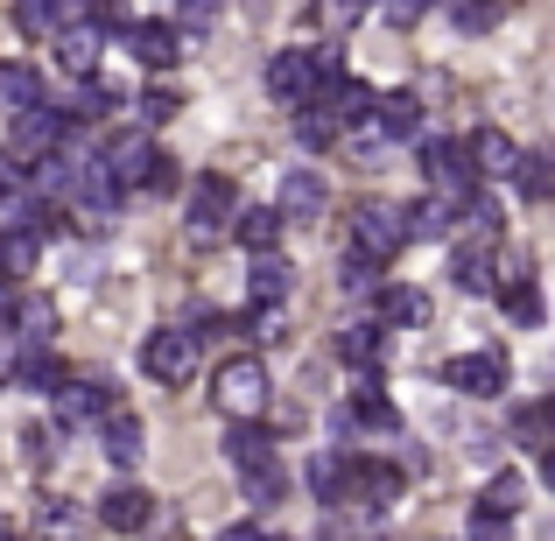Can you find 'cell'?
Instances as JSON below:
<instances>
[{"label":"cell","instance_id":"cell-1","mask_svg":"<svg viewBox=\"0 0 555 541\" xmlns=\"http://www.w3.org/2000/svg\"><path fill=\"white\" fill-rule=\"evenodd\" d=\"M408 240H415V232H408V211H401V204H387V197H366L352 211V226H345V254L366 260V268H387Z\"/></svg>","mask_w":555,"mask_h":541},{"label":"cell","instance_id":"cell-2","mask_svg":"<svg viewBox=\"0 0 555 541\" xmlns=\"http://www.w3.org/2000/svg\"><path fill=\"white\" fill-rule=\"evenodd\" d=\"M211 394H218V408H225L232 422H254L260 408H268V365H260L254 352H240V359H225L218 365V379H211Z\"/></svg>","mask_w":555,"mask_h":541},{"label":"cell","instance_id":"cell-3","mask_svg":"<svg viewBox=\"0 0 555 541\" xmlns=\"http://www.w3.org/2000/svg\"><path fill=\"white\" fill-rule=\"evenodd\" d=\"M422 169H429L436 197H450V204H472V197H478L472 141H422Z\"/></svg>","mask_w":555,"mask_h":541},{"label":"cell","instance_id":"cell-4","mask_svg":"<svg viewBox=\"0 0 555 541\" xmlns=\"http://www.w3.org/2000/svg\"><path fill=\"white\" fill-rule=\"evenodd\" d=\"M141 373L155 379V387H183L190 373H197V338H190V331H149V338H141Z\"/></svg>","mask_w":555,"mask_h":541},{"label":"cell","instance_id":"cell-5","mask_svg":"<svg viewBox=\"0 0 555 541\" xmlns=\"http://www.w3.org/2000/svg\"><path fill=\"white\" fill-rule=\"evenodd\" d=\"M225 232H240V218H232V183L225 177H197L190 183V240L218 246Z\"/></svg>","mask_w":555,"mask_h":541},{"label":"cell","instance_id":"cell-6","mask_svg":"<svg viewBox=\"0 0 555 541\" xmlns=\"http://www.w3.org/2000/svg\"><path fill=\"white\" fill-rule=\"evenodd\" d=\"M268 99H282L288 113L317 106V99H324V78H317V56H310V50H282V56H268Z\"/></svg>","mask_w":555,"mask_h":541},{"label":"cell","instance_id":"cell-7","mask_svg":"<svg viewBox=\"0 0 555 541\" xmlns=\"http://www.w3.org/2000/svg\"><path fill=\"white\" fill-rule=\"evenodd\" d=\"M99 155H106V169H113V177H120L127 190H149V177L163 169V155H155L149 127H120V134H113Z\"/></svg>","mask_w":555,"mask_h":541},{"label":"cell","instance_id":"cell-8","mask_svg":"<svg viewBox=\"0 0 555 541\" xmlns=\"http://www.w3.org/2000/svg\"><path fill=\"white\" fill-rule=\"evenodd\" d=\"M64 134H70V120L56 106H42V113H28V120H14V134H8V155H22V163H50V155H64Z\"/></svg>","mask_w":555,"mask_h":541},{"label":"cell","instance_id":"cell-9","mask_svg":"<svg viewBox=\"0 0 555 541\" xmlns=\"http://www.w3.org/2000/svg\"><path fill=\"white\" fill-rule=\"evenodd\" d=\"M324 204H331V190L317 169H282V190H274V211L288 218V226H310V218H324Z\"/></svg>","mask_w":555,"mask_h":541},{"label":"cell","instance_id":"cell-10","mask_svg":"<svg viewBox=\"0 0 555 541\" xmlns=\"http://www.w3.org/2000/svg\"><path fill=\"white\" fill-rule=\"evenodd\" d=\"M99 520H106L113 534H149L163 514H155V500H149L141 486H113L106 500H99Z\"/></svg>","mask_w":555,"mask_h":541},{"label":"cell","instance_id":"cell-11","mask_svg":"<svg viewBox=\"0 0 555 541\" xmlns=\"http://www.w3.org/2000/svg\"><path fill=\"white\" fill-rule=\"evenodd\" d=\"M500 310H506V324H520V331H534L548 317V302H542V288H534L528 260H514V274L500 282Z\"/></svg>","mask_w":555,"mask_h":541},{"label":"cell","instance_id":"cell-12","mask_svg":"<svg viewBox=\"0 0 555 541\" xmlns=\"http://www.w3.org/2000/svg\"><path fill=\"white\" fill-rule=\"evenodd\" d=\"M443 379H450L457 394H478V401H486V394L506 387V359H500V352H464V359L443 365Z\"/></svg>","mask_w":555,"mask_h":541},{"label":"cell","instance_id":"cell-13","mask_svg":"<svg viewBox=\"0 0 555 541\" xmlns=\"http://www.w3.org/2000/svg\"><path fill=\"white\" fill-rule=\"evenodd\" d=\"M50 408H56V429H78V422H106L113 415V394L99 387V379H70Z\"/></svg>","mask_w":555,"mask_h":541},{"label":"cell","instance_id":"cell-14","mask_svg":"<svg viewBox=\"0 0 555 541\" xmlns=\"http://www.w3.org/2000/svg\"><path fill=\"white\" fill-rule=\"evenodd\" d=\"M99 436H106V458H113V472H134V464L149 458V429H141V415H134V408H113V415H106V429H99Z\"/></svg>","mask_w":555,"mask_h":541},{"label":"cell","instance_id":"cell-15","mask_svg":"<svg viewBox=\"0 0 555 541\" xmlns=\"http://www.w3.org/2000/svg\"><path fill=\"white\" fill-rule=\"evenodd\" d=\"M472 169L486 183H514L520 177V149L500 134V127H478V134H472Z\"/></svg>","mask_w":555,"mask_h":541},{"label":"cell","instance_id":"cell-16","mask_svg":"<svg viewBox=\"0 0 555 541\" xmlns=\"http://www.w3.org/2000/svg\"><path fill=\"white\" fill-rule=\"evenodd\" d=\"M99 50H106V28H99V22H78V28H64V36H56L64 70H70V78H85V85L99 78Z\"/></svg>","mask_w":555,"mask_h":541},{"label":"cell","instance_id":"cell-17","mask_svg":"<svg viewBox=\"0 0 555 541\" xmlns=\"http://www.w3.org/2000/svg\"><path fill=\"white\" fill-rule=\"evenodd\" d=\"M50 99H42V78L28 64H0V113L8 120H28V113H42Z\"/></svg>","mask_w":555,"mask_h":541},{"label":"cell","instance_id":"cell-18","mask_svg":"<svg viewBox=\"0 0 555 541\" xmlns=\"http://www.w3.org/2000/svg\"><path fill=\"white\" fill-rule=\"evenodd\" d=\"M14 28L22 36H64V28H78V0H14Z\"/></svg>","mask_w":555,"mask_h":541},{"label":"cell","instance_id":"cell-19","mask_svg":"<svg viewBox=\"0 0 555 541\" xmlns=\"http://www.w3.org/2000/svg\"><path fill=\"white\" fill-rule=\"evenodd\" d=\"M345 500L352 506H401V472H393V464H352Z\"/></svg>","mask_w":555,"mask_h":541},{"label":"cell","instance_id":"cell-20","mask_svg":"<svg viewBox=\"0 0 555 541\" xmlns=\"http://www.w3.org/2000/svg\"><path fill=\"white\" fill-rule=\"evenodd\" d=\"M373 134H379V141H415V134H422V99H415V92H379Z\"/></svg>","mask_w":555,"mask_h":541},{"label":"cell","instance_id":"cell-21","mask_svg":"<svg viewBox=\"0 0 555 541\" xmlns=\"http://www.w3.org/2000/svg\"><path fill=\"white\" fill-rule=\"evenodd\" d=\"M324 106L338 113L345 134H352V127H373V120H379V92H373V85H359V78H345L338 92H324Z\"/></svg>","mask_w":555,"mask_h":541},{"label":"cell","instance_id":"cell-22","mask_svg":"<svg viewBox=\"0 0 555 541\" xmlns=\"http://www.w3.org/2000/svg\"><path fill=\"white\" fill-rule=\"evenodd\" d=\"M225 458L240 464L246 478H254V472H268V464H274V443H268V429H260V422H232V429H225Z\"/></svg>","mask_w":555,"mask_h":541},{"label":"cell","instance_id":"cell-23","mask_svg":"<svg viewBox=\"0 0 555 541\" xmlns=\"http://www.w3.org/2000/svg\"><path fill=\"white\" fill-rule=\"evenodd\" d=\"M127 50H134L149 70H169V64H177V28H169V22H134V28H127Z\"/></svg>","mask_w":555,"mask_h":541},{"label":"cell","instance_id":"cell-24","mask_svg":"<svg viewBox=\"0 0 555 541\" xmlns=\"http://www.w3.org/2000/svg\"><path fill=\"white\" fill-rule=\"evenodd\" d=\"M282 226H288V218L274 211V204H246V211H240V246H246L254 260H268L274 240H282Z\"/></svg>","mask_w":555,"mask_h":541},{"label":"cell","instance_id":"cell-25","mask_svg":"<svg viewBox=\"0 0 555 541\" xmlns=\"http://www.w3.org/2000/svg\"><path fill=\"white\" fill-rule=\"evenodd\" d=\"M338 359L359 365V373H379V359H387V338H379V324H345V331H338Z\"/></svg>","mask_w":555,"mask_h":541},{"label":"cell","instance_id":"cell-26","mask_svg":"<svg viewBox=\"0 0 555 541\" xmlns=\"http://www.w3.org/2000/svg\"><path fill=\"white\" fill-rule=\"evenodd\" d=\"M492 274H500V268H492V246H472V240H464V246H457V260H450V282H457L464 296H486Z\"/></svg>","mask_w":555,"mask_h":541},{"label":"cell","instance_id":"cell-27","mask_svg":"<svg viewBox=\"0 0 555 541\" xmlns=\"http://www.w3.org/2000/svg\"><path fill=\"white\" fill-rule=\"evenodd\" d=\"M14 331H22L28 352H42V345L56 338V302H50V296H22V310H14Z\"/></svg>","mask_w":555,"mask_h":541},{"label":"cell","instance_id":"cell-28","mask_svg":"<svg viewBox=\"0 0 555 541\" xmlns=\"http://www.w3.org/2000/svg\"><path fill=\"white\" fill-rule=\"evenodd\" d=\"M514 190H520L528 204H548V197H555V149H528V155H520Z\"/></svg>","mask_w":555,"mask_h":541},{"label":"cell","instance_id":"cell-29","mask_svg":"<svg viewBox=\"0 0 555 541\" xmlns=\"http://www.w3.org/2000/svg\"><path fill=\"white\" fill-rule=\"evenodd\" d=\"M42 246H50L42 232H28V226H8V232H0V268H8V274H36Z\"/></svg>","mask_w":555,"mask_h":541},{"label":"cell","instance_id":"cell-30","mask_svg":"<svg viewBox=\"0 0 555 541\" xmlns=\"http://www.w3.org/2000/svg\"><path fill=\"white\" fill-rule=\"evenodd\" d=\"M450 226H457V204H450V197L408 204V232H415V240H450Z\"/></svg>","mask_w":555,"mask_h":541},{"label":"cell","instance_id":"cell-31","mask_svg":"<svg viewBox=\"0 0 555 541\" xmlns=\"http://www.w3.org/2000/svg\"><path fill=\"white\" fill-rule=\"evenodd\" d=\"M345 486H352V464H338V450H317L310 458V492L331 506H345Z\"/></svg>","mask_w":555,"mask_h":541},{"label":"cell","instance_id":"cell-32","mask_svg":"<svg viewBox=\"0 0 555 541\" xmlns=\"http://www.w3.org/2000/svg\"><path fill=\"white\" fill-rule=\"evenodd\" d=\"M450 22H457V36H492L506 22V0H450Z\"/></svg>","mask_w":555,"mask_h":541},{"label":"cell","instance_id":"cell-33","mask_svg":"<svg viewBox=\"0 0 555 541\" xmlns=\"http://www.w3.org/2000/svg\"><path fill=\"white\" fill-rule=\"evenodd\" d=\"M288 288H296V274H288L274 254H268V260H254V302H260V310H282Z\"/></svg>","mask_w":555,"mask_h":541},{"label":"cell","instance_id":"cell-34","mask_svg":"<svg viewBox=\"0 0 555 541\" xmlns=\"http://www.w3.org/2000/svg\"><path fill=\"white\" fill-rule=\"evenodd\" d=\"M338 134H345V127H338V113H331L324 99L296 113V141H302V149H331V141H338Z\"/></svg>","mask_w":555,"mask_h":541},{"label":"cell","instance_id":"cell-35","mask_svg":"<svg viewBox=\"0 0 555 541\" xmlns=\"http://www.w3.org/2000/svg\"><path fill=\"white\" fill-rule=\"evenodd\" d=\"M379 317H387V324H429V296H422V288H387V296H379Z\"/></svg>","mask_w":555,"mask_h":541},{"label":"cell","instance_id":"cell-36","mask_svg":"<svg viewBox=\"0 0 555 541\" xmlns=\"http://www.w3.org/2000/svg\"><path fill=\"white\" fill-rule=\"evenodd\" d=\"M36 528L50 534V541H78V534H85V514H78V506H70V500H42Z\"/></svg>","mask_w":555,"mask_h":541},{"label":"cell","instance_id":"cell-37","mask_svg":"<svg viewBox=\"0 0 555 541\" xmlns=\"http://www.w3.org/2000/svg\"><path fill=\"white\" fill-rule=\"evenodd\" d=\"M22 387H36V394H50V401H56V394L70 387V373H64V365H56L50 352H28V365H22Z\"/></svg>","mask_w":555,"mask_h":541},{"label":"cell","instance_id":"cell-38","mask_svg":"<svg viewBox=\"0 0 555 541\" xmlns=\"http://www.w3.org/2000/svg\"><path fill=\"white\" fill-rule=\"evenodd\" d=\"M500 226H506V218H500V204H492V197L464 204V232H472V246H492V240H500Z\"/></svg>","mask_w":555,"mask_h":541},{"label":"cell","instance_id":"cell-39","mask_svg":"<svg viewBox=\"0 0 555 541\" xmlns=\"http://www.w3.org/2000/svg\"><path fill=\"white\" fill-rule=\"evenodd\" d=\"M520 492H528V486H520V472H500V478L486 486V500H478V506H486V514H500V520H514V514H520Z\"/></svg>","mask_w":555,"mask_h":541},{"label":"cell","instance_id":"cell-40","mask_svg":"<svg viewBox=\"0 0 555 541\" xmlns=\"http://www.w3.org/2000/svg\"><path fill=\"white\" fill-rule=\"evenodd\" d=\"M183 113V92H169V85H149L141 92V127H163V120H177Z\"/></svg>","mask_w":555,"mask_h":541},{"label":"cell","instance_id":"cell-41","mask_svg":"<svg viewBox=\"0 0 555 541\" xmlns=\"http://www.w3.org/2000/svg\"><path fill=\"white\" fill-rule=\"evenodd\" d=\"M338 422H359V429H393V408H387V401H379V394L366 387V394H359V401L345 408Z\"/></svg>","mask_w":555,"mask_h":541},{"label":"cell","instance_id":"cell-42","mask_svg":"<svg viewBox=\"0 0 555 541\" xmlns=\"http://www.w3.org/2000/svg\"><path fill=\"white\" fill-rule=\"evenodd\" d=\"M113 106H120V92H113L106 78H92V85H85V92H78V120H106Z\"/></svg>","mask_w":555,"mask_h":541},{"label":"cell","instance_id":"cell-43","mask_svg":"<svg viewBox=\"0 0 555 541\" xmlns=\"http://www.w3.org/2000/svg\"><path fill=\"white\" fill-rule=\"evenodd\" d=\"M282 492H288L282 464H268V472H254V478H246V500H254V506H274V500H282Z\"/></svg>","mask_w":555,"mask_h":541},{"label":"cell","instance_id":"cell-44","mask_svg":"<svg viewBox=\"0 0 555 541\" xmlns=\"http://www.w3.org/2000/svg\"><path fill=\"white\" fill-rule=\"evenodd\" d=\"M28 197V163L22 155H0V204H22Z\"/></svg>","mask_w":555,"mask_h":541},{"label":"cell","instance_id":"cell-45","mask_svg":"<svg viewBox=\"0 0 555 541\" xmlns=\"http://www.w3.org/2000/svg\"><path fill=\"white\" fill-rule=\"evenodd\" d=\"M22 365H28L22 331H14V324H0V379H22Z\"/></svg>","mask_w":555,"mask_h":541},{"label":"cell","instance_id":"cell-46","mask_svg":"<svg viewBox=\"0 0 555 541\" xmlns=\"http://www.w3.org/2000/svg\"><path fill=\"white\" fill-rule=\"evenodd\" d=\"M50 443H56L50 422H28V429H22V458H28V464H50V458H56Z\"/></svg>","mask_w":555,"mask_h":541},{"label":"cell","instance_id":"cell-47","mask_svg":"<svg viewBox=\"0 0 555 541\" xmlns=\"http://www.w3.org/2000/svg\"><path fill=\"white\" fill-rule=\"evenodd\" d=\"M345 288H352V296H387V288H379V268H366V260H352V254H345Z\"/></svg>","mask_w":555,"mask_h":541},{"label":"cell","instance_id":"cell-48","mask_svg":"<svg viewBox=\"0 0 555 541\" xmlns=\"http://www.w3.org/2000/svg\"><path fill=\"white\" fill-rule=\"evenodd\" d=\"M379 14H387L393 28H415L422 22V0H379Z\"/></svg>","mask_w":555,"mask_h":541},{"label":"cell","instance_id":"cell-49","mask_svg":"<svg viewBox=\"0 0 555 541\" xmlns=\"http://www.w3.org/2000/svg\"><path fill=\"white\" fill-rule=\"evenodd\" d=\"M366 8H373V0H324V22H345V28H352Z\"/></svg>","mask_w":555,"mask_h":541},{"label":"cell","instance_id":"cell-50","mask_svg":"<svg viewBox=\"0 0 555 541\" xmlns=\"http://www.w3.org/2000/svg\"><path fill=\"white\" fill-rule=\"evenodd\" d=\"M506 534V520L500 514H486V506H478V514H472V541H500Z\"/></svg>","mask_w":555,"mask_h":541},{"label":"cell","instance_id":"cell-51","mask_svg":"<svg viewBox=\"0 0 555 541\" xmlns=\"http://www.w3.org/2000/svg\"><path fill=\"white\" fill-rule=\"evenodd\" d=\"M177 8H183V22H190V28H204V22L218 14V0H177Z\"/></svg>","mask_w":555,"mask_h":541},{"label":"cell","instance_id":"cell-52","mask_svg":"<svg viewBox=\"0 0 555 541\" xmlns=\"http://www.w3.org/2000/svg\"><path fill=\"white\" fill-rule=\"evenodd\" d=\"M169 190H177V163H169V155H163V169H155V177H149V197H169Z\"/></svg>","mask_w":555,"mask_h":541},{"label":"cell","instance_id":"cell-53","mask_svg":"<svg viewBox=\"0 0 555 541\" xmlns=\"http://www.w3.org/2000/svg\"><path fill=\"white\" fill-rule=\"evenodd\" d=\"M14 310H22V302H14L8 288H0V324H14Z\"/></svg>","mask_w":555,"mask_h":541},{"label":"cell","instance_id":"cell-54","mask_svg":"<svg viewBox=\"0 0 555 541\" xmlns=\"http://www.w3.org/2000/svg\"><path fill=\"white\" fill-rule=\"evenodd\" d=\"M225 541H268L260 528H225Z\"/></svg>","mask_w":555,"mask_h":541},{"label":"cell","instance_id":"cell-55","mask_svg":"<svg viewBox=\"0 0 555 541\" xmlns=\"http://www.w3.org/2000/svg\"><path fill=\"white\" fill-rule=\"evenodd\" d=\"M542 478H548V492H555V450H542Z\"/></svg>","mask_w":555,"mask_h":541},{"label":"cell","instance_id":"cell-56","mask_svg":"<svg viewBox=\"0 0 555 541\" xmlns=\"http://www.w3.org/2000/svg\"><path fill=\"white\" fill-rule=\"evenodd\" d=\"M0 541H22V534H8V528H0Z\"/></svg>","mask_w":555,"mask_h":541},{"label":"cell","instance_id":"cell-57","mask_svg":"<svg viewBox=\"0 0 555 541\" xmlns=\"http://www.w3.org/2000/svg\"><path fill=\"white\" fill-rule=\"evenodd\" d=\"M0 274H8V268H0Z\"/></svg>","mask_w":555,"mask_h":541},{"label":"cell","instance_id":"cell-58","mask_svg":"<svg viewBox=\"0 0 555 541\" xmlns=\"http://www.w3.org/2000/svg\"><path fill=\"white\" fill-rule=\"evenodd\" d=\"M548 408H555V401H548Z\"/></svg>","mask_w":555,"mask_h":541}]
</instances>
